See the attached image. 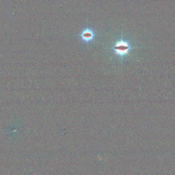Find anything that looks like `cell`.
Here are the masks:
<instances>
[{
    "label": "cell",
    "mask_w": 175,
    "mask_h": 175,
    "mask_svg": "<svg viewBox=\"0 0 175 175\" xmlns=\"http://www.w3.org/2000/svg\"><path fill=\"white\" fill-rule=\"evenodd\" d=\"M113 49L115 52V55L123 57L126 55H129L131 47L128 42L121 39L115 44Z\"/></svg>",
    "instance_id": "6da1fadb"
},
{
    "label": "cell",
    "mask_w": 175,
    "mask_h": 175,
    "mask_svg": "<svg viewBox=\"0 0 175 175\" xmlns=\"http://www.w3.org/2000/svg\"><path fill=\"white\" fill-rule=\"evenodd\" d=\"M95 37V33L93 29L87 28L82 30L80 34V38L83 42L89 43L92 42Z\"/></svg>",
    "instance_id": "7a4b0ae2"
}]
</instances>
